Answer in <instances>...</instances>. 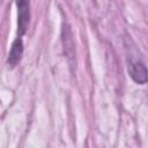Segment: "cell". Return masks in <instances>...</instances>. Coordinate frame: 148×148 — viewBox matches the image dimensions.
I'll return each mask as SVG.
<instances>
[{"label": "cell", "mask_w": 148, "mask_h": 148, "mask_svg": "<svg viewBox=\"0 0 148 148\" xmlns=\"http://www.w3.org/2000/svg\"><path fill=\"white\" fill-rule=\"evenodd\" d=\"M128 73L133 81L143 84L148 81V69L141 61H133L128 66Z\"/></svg>", "instance_id": "2"}, {"label": "cell", "mask_w": 148, "mask_h": 148, "mask_svg": "<svg viewBox=\"0 0 148 148\" xmlns=\"http://www.w3.org/2000/svg\"><path fill=\"white\" fill-rule=\"evenodd\" d=\"M22 53H23V43H22V39L20 37H17L14 40L12 49H10V52L8 54V64L13 67L16 66L21 60Z\"/></svg>", "instance_id": "3"}, {"label": "cell", "mask_w": 148, "mask_h": 148, "mask_svg": "<svg viewBox=\"0 0 148 148\" xmlns=\"http://www.w3.org/2000/svg\"><path fill=\"white\" fill-rule=\"evenodd\" d=\"M17 6V34L21 37L28 28L30 18V3L29 0H16Z\"/></svg>", "instance_id": "1"}]
</instances>
